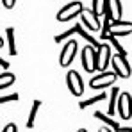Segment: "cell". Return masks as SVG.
<instances>
[{
    "instance_id": "1",
    "label": "cell",
    "mask_w": 132,
    "mask_h": 132,
    "mask_svg": "<svg viewBox=\"0 0 132 132\" xmlns=\"http://www.w3.org/2000/svg\"><path fill=\"white\" fill-rule=\"evenodd\" d=\"M111 64H112V73L116 77H121V79H129L132 75L130 64L127 61V57H121V55H112L111 57Z\"/></svg>"
},
{
    "instance_id": "14",
    "label": "cell",
    "mask_w": 132,
    "mask_h": 132,
    "mask_svg": "<svg viewBox=\"0 0 132 132\" xmlns=\"http://www.w3.org/2000/svg\"><path fill=\"white\" fill-rule=\"evenodd\" d=\"M39 107H41V100H38V98H36V100L32 102L30 111H29V118H27V123H25V127H27V129H32V127H34V123H36V116H38Z\"/></svg>"
},
{
    "instance_id": "21",
    "label": "cell",
    "mask_w": 132,
    "mask_h": 132,
    "mask_svg": "<svg viewBox=\"0 0 132 132\" xmlns=\"http://www.w3.org/2000/svg\"><path fill=\"white\" fill-rule=\"evenodd\" d=\"M107 39L111 41V45H109V46H114V48L118 50V55H121V57H125V55H127V50H125V48L121 46V43H120V41H118L116 38H112V36H109Z\"/></svg>"
},
{
    "instance_id": "18",
    "label": "cell",
    "mask_w": 132,
    "mask_h": 132,
    "mask_svg": "<svg viewBox=\"0 0 132 132\" xmlns=\"http://www.w3.org/2000/svg\"><path fill=\"white\" fill-rule=\"evenodd\" d=\"M121 91L118 88H112L111 89V93H109V116L112 118V114H114V111H116V102H118V95H120Z\"/></svg>"
},
{
    "instance_id": "22",
    "label": "cell",
    "mask_w": 132,
    "mask_h": 132,
    "mask_svg": "<svg viewBox=\"0 0 132 132\" xmlns=\"http://www.w3.org/2000/svg\"><path fill=\"white\" fill-rule=\"evenodd\" d=\"M109 25H111V20L104 16V23H102V27H100V32H102L100 38H102V39H107V38H109Z\"/></svg>"
},
{
    "instance_id": "15",
    "label": "cell",
    "mask_w": 132,
    "mask_h": 132,
    "mask_svg": "<svg viewBox=\"0 0 132 132\" xmlns=\"http://www.w3.org/2000/svg\"><path fill=\"white\" fill-rule=\"evenodd\" d=\"M79 27H80V23H75L73 27H70L68 30H64L63 34H57V36L54 38V41H55V43H61V41H64V39H70V38H71L73 34H77Z\"/></svg>"
},
{
    "instance_id": "23",
    "label": "cell",
    "mask_w": 132,
    "mask_h": 132,
    "mask_svg": "<svg viewBox=\"0 0 132 132\" xmlns=\"http://www.w3.org/2000/svg\"><path fill=\"white\" fill-rule=\"evenodd\" d=\"M18 98H20V95H18V93H11V95L0 96V105H4V104H9V102H16Z\"/></svg>"
},
{
    "instance_id": "4",
    "label": "cell",
    "mask_w": 132,
    "mask_h": 132,
    "mask_svg": "<svg viewBox=\"0 0 132 132\" xmlns=\"http://www.w3.org/2000/svg\"><path fill=\"white\" fill-rule=\"evenodd\" d=\"M114 82H116V75L112 71H102V73L91 77L89 86L93 89H105V88H109V86H112Z\"/></svg>"
},
{
    "instance_id": "28",
    "label": "cell",
    "mask_w": 132,
    "mask_h": 132,
    "mask_svg": "<svg viewBox=\"0 0 132 132\" xmlns=\"http://www.w3.org/2000/svg\"><path fill=\"white\" fill-rule=\"evenodd\" d=\"M98 132H112V130H111V129H107V127H100V129H98Z\"/></svg>"
},
{
    "instance_id": "20",
    "label": "cell",
    "mask_w": 132,
    "mask_h": 132,
    "mask_svg": "<svg viewBox=\"0 0 132 132\" xmlns=\"http://www.w3.org/2000/svg\"><path fill=\"white\" fill-rule=\"evenodd\" d=\"M105 5H107V0H95L93 2V14L95 16H104L105 14Z\"/></svg>"
},
{
    "instance_id": "13",
    "label": "cell",
    "mask_w": 132,
    "mask_h": 132,
    "mask_svg": "<svg viewBox=\"0 0 132 132\" xmlns=\"http://www.w3.org/2000/svg\"><path fill=\"white\" fill-rule=\"evenodd\" d=\"M14 34H16L14 27H7V29H5V38H7V45H9V55H16V54H18Z\"/></svg>"
},
{
    "instance_id": "9",
    "label": "cell",
    "mask_w": 132,
    "mask_h": 132,
    "mask_svg": "<svg viewBox=\"0 0 132 132\" xmlns=\"http://www.w3.org/2000/svg\"><path fill=\"white\" fill-rule=\"evenodd\" d=\"M80 20H82V29H88L91 32H98L102 23H100V18L93 14L91 9H84L80 13Z\"/></svg>"
},
{
    "instance_id": "7",
    "label": "cell",
    "mask_w": 132,
    "mask_h": 132,
    "mask_svg": "<svg viewBox=\"0 0 132 132\" xmlns=\"http://www.w3.org/2000/svg\"><path fill=\"white\" fill-rule=\"evenodd\" d=\"M75 54H77V41H75V39H68L66 45L63 46V50H61L59 64L63 66V68L70 66L73 63V59H75Z\"/></svg>"
},
{
    "instance_id": "27",
    "label": "cell",
    "mask_w": 132,
    "mask_h": 132,
    "mask_svg": "<svg viewBox=\"0 0 132 132\" xmlns=\"http://www.w3.org/2000/svg\"><path fill=\"white\" fill-rule=\"evenodd\" d=\"M116 132H132V127H120Z\"/></svg>"
},
{
    "instance_id": "8",
    "label": "cell",
    "mask_w": 132,
    "mask_h": 132,
    "mask_svg": "<svg viewBox=\"0 0 132 132\" xmlns=\"http://www.w3.org/2000/svg\"><path fill=\"white\" fill-rule=\"evenodd\" d=\"M80 61H82V68L88 71V73H93L96 71V50L93 46H84L82 48V55H80Z\"/></svg>"
},
{
    "instance_id": "16",
    "label": "cell",
    "mask_w": 132,
    "mask_h": 132,
    "mask_svg": "<svg viewBox=\"0 0 132 132\" xmlns=\"http://www.w3.org/2000/svg\"><path fill=\"white\" fill-rule=\"evenodd\" d=\"M14 80H16L14 73H11V71H4V73H0V89L9 88L11 84H14Z\"/></svg>"
},
{
    "instance_id": "12",
    "label": "cell",
    "mask_w": 132,
    "mask_h": 132,
    "mask_svg": "<svg viewBox=\"0 0 132 132\" xmlns=\"http://www.w3.org/2000/svg\"><path fill=\"white\" fill-rule=\"evenodd\" d=\"M95 118H96V120H100L102 123H105V125H107V129H111V130H118V129H120V123H118L114 118H111L109 114L102 112V111H95Z\"/></svg>"
},
{
    "instance_id": "2",
    "label": "cell",
    "mask_w": 132,
    "mask_h": 132,
    "mask_svg": "<svg viewBox=\"0 0 132 132\" xmlns=\"http://www.w3.org/2000/svg\"><path fill=\"white\" fill-rule=\"evenodd\" d=\"M116 109L118 114L123 118V120H130L132 118V95L123 91L118 95V102H116Z\"/></svg>"
},
{
    "instance_id": "11",
    "label": "cell",
    "mask_w": 132,
    "mask_h": 132,
    "mask_svg": "<svg viewBox=\"0 0 132 132\" xmlns=\"http://www.w3.org/2000/svg\"><path fill=\"white\" fill-rule=\"evenodd\" d=\"M121 2L120 0H107V5H105V18H109L111 22H120L121 20Z\"/></svg>"
},
{
    "instance_id": "17",
    "label": "cell",
    "mask_w": 132,
    "mask_h": 132,
    "mask_svg": "<svg viewBox=\"0 0 132 132\" xmlns=\"http://www.w3.org/2000/svg\"><path fill=\"white\" fill-rule=\"evenodd\" d=\"M105 98H107V93H100V95H96V96H91L88 100L79 102V107H80V109H88L89 105H93V104H96V102H102V100H105Z\"/></svg>"
},
{
    "instance_id": "25",
    "label": "cell",
    "mask_w": 132,
    "mask_h": 132,
    "mask_svg": "<svg viewBox=\"0 0 132 132\" xmlns=\"http://www.w3.org/2000/svg\"><path fill=\"white\" fill-rule=\"evenodd\" d=\"M2 5H4L5 9H13V7L16 5V2H14V0H4V2H2Z\"/></svg>"
},
{
    "instance_id": "3",
    "label": "cell",
    "mask_w": 132,
    "mask_h": 132,
    "mask_svg": "<svg viewBox=\"0 0 132 132\" xmlns=\"http://www.w3.org/2000/svg\"><path fill=\"white\" fill-rule=\"evenodd\" d=\"M111 57H112L111 46L107 43H100V46L96 48V71H100V73L105 71L111 63Z\"/></svg>"
},
{
    "instance_id": "29",
    "label": "cell",
    "mask_w": 132,
    "mask_h": 132,
    "mask_svg": "<svg viewBox=\"0 0 132 132\" xmlns=\"http://www.w3.org/2000/svg\"><path fill=\"white\" fill-rule=\"evenodd\" d=\"M4 46V39H2V36H0V48Z\"/></svg>"
},
{
    "instance_id": "5",
    "label": "cell",
    "mask_w": 132,
    "mask_h": 132,
    "mask_svg": "<svg viewBox=\"0 0 132 132\" xmlns=\"http://www.w3.org/2000/svg\"><path fill=\"white\" fill-rule=\"evenodd\" d=\"M82 11H84L82 2H70V4H66L64 7L57 13V20H59V22H68V20L79 16Z\"/></svg>"
},
{
    "instance_id": "10",
    "label": "cell",
    "mask_w": 132,
    "mask_h": 132,
    "mask_svg": "<svg viewBox=\"0 0 132 132\" xmlns=\"http://www.w3.org/2000/svg\"><path fill=\"white\" fill-rule=\"evenodd\" d=\"M132 34V22H123V20H120V22H111L109 25V36L112 38H121V36H129Z\"/></svg>"
},
{
    "instance_id": "30",
    "label": "cell",
    "mask_w": 132,
    "mask_h": 132,
    "mask_svg": "<svg viewBox=\"0 0 132 132\" xmlns=\"http://www.w3.org/2000/svg\"><path fill=\"white\" fill-rule=\"evenodd\" d=\"M77 132H88V130H86V129H79Z\"/></svg>"
},
{
    "instance_id": "6",
    "label": "cell",
    "mask_w": 132,
    "mask_h": 132,
    "mask_svg": "<svg viewBox=\"0 0 132 132\" xmlns=\"http://www.w3.org/2000/svg\"><path fill=\"white\" fill-rule=\"evenodd\" d=\"M66 86L71 91V95H75V96H80V95L84 93L82 77H80V73H77L75 70H70V71L66 73Z\"/></svg>"
},
{
    "instance_id": "26",
    "label": "cell",
    "mask_w": 132,
    "mask_h": 132,
    "mask_svg": "<svg viewBox=\"0 0 132 132\" xmlns=\"http://www.w3.org/2000/svg\"><path fill=\"white\" fill-rule=\"evenodd\" d=\"M0 68L9 70V61H5V59H2V57H0Z\"/></svg>"
},
{
    "instance_id": "24",
    "label": "cell",
    "mask_w": 132,
    "mask_h": 132,
    "mask_svg": "<svg viewBox=\"0 0 132 132\" xmlns=\"http://www.w3.org/2000/svg\"><path fill=\"white\" fill-rule=\"evenodd\" d=\"M2 132H18V127H16V123H7Z\"/></svg>"
},
{
    "instance_id": "19",
    "label": "cell",
    "mask_w": 132,
    "mask_h": 132,
    "mask_svg": "<svg viewBox=\"0 0 132 132\" xmlns=\"http://www.w3.org/2000/svg\"><path fill=\"white\" fill-rule=\"evenodd\" d=\"M77 34H80V38H84V39H86V41L89 43V46H95V50H96V48L100 46V41H96V39H95V38H93V36L89 34L88 30H84V29H82V25L79 27V30H77Z\"/></svg>"
}]
</instances>
